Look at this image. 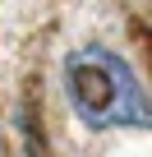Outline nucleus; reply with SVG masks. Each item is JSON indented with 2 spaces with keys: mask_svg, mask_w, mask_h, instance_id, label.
I'll list each match as a JSON object with an SVG mask.
<instances>
[{
  "mask_svg": "<svg viewBox=\"0 0 152 157\" xmlns=\"http://www.w3.org/2000/svg\"><path fill=\"white\" fill-rule=\"evenodd\" d=\"M65 93L88 129H147V97L134 65L111 46H79L65 56Z\"/></svg>",
  "mask_w": 152,
  "mask_h": 157,
  "instance_id": "1",
  "label": "nucleus"
}]
</instances>
